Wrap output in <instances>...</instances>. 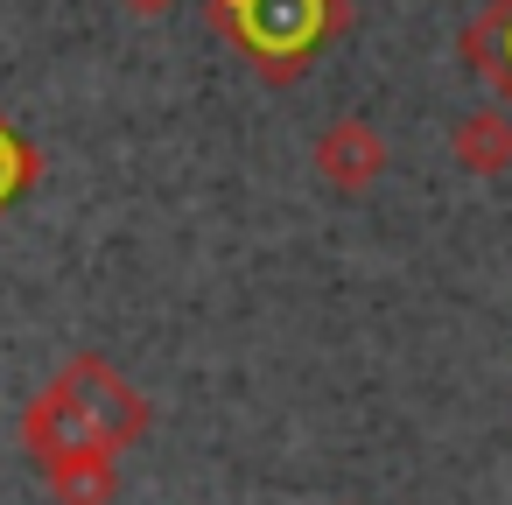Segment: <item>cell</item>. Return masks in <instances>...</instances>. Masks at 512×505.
<instances>
[{
  "mask_svg": "<svg viewBox=\"0 0 512 505\" xmlns=\"http://www.w3.org/2000/svg\"><path fill=\"white\" fill-rule=\"evenodd\" d=\"M316 176L337 190V197H365L379 176H386V141L372 120H330L316 134Z\"/></svg>",
  "mask_w": 512,
  "mask_h": 505,
  "instance_id": "3",
  "label": "cell"
},
{
  "mask_svg": "<svg viewBox=\"0 0 512 505\" xmlns=\"http://www.w3.org/2000/svg\"><path fill=\"white\" fill-rule=\"evenodd\" d=\"M50 491L64 505H106L113 498V456H50Z\"/></svg>",
  "mask_w": 512,
  "mask_h": 505,
  "instance_id": "6",
  "label": "cell"
},
{
  "mask_svg": "<svg viewBox=\"0 0 512 505\" xmlns=\"http://www.w3.org/2000/svg\"><path fill=\"white\" fill-rule=\"evenodd\" d=\"M204 15L260 85H295L351 29V0H211Z\"/></svg>",
  "mask_w": 512,
  "mask_h": 505,
  "instance_id": "2",
  "label": "cell"
},
{
  "mask_svg": "<svg viewBox=\"0 0 512 505\" xmlns=\"http://www.w3.org/2000/svg\"><path fill=\"white\" fill-rule=\"evenodd\" d=\"M36 176H43V155H36V141L0 113V211H15L29 190H36Z\"/></svg>",
  "mask_w": 512,
  "mask_h": 505,
  "instance_id": "7",
  "label": "cell"
},
{
  "mask_svg": "<svg viewBox=\"0 0 512 505\" xmlns=\"http://www.w3.org/2000/svg\"><path fill=\"white\" fill-rule=\"evenodd\" d=\"M148 435V400L106 365V358H71L22 414V442L50 456H120Z\"/></svg>",
  "mask_w": 512,
  "mask_h": 505,
  "instance_id": "1",
  "label": "cell"
},
{
  "mask_svg": "<svg viewBox=\"0 0 512 505\" xmlns=\"http://www.w3.org/2000/svg\"><path fill=\"white\" fill-rule=\"evenodd\" d=\"M120 8H127V15H141V22H155V15H169V8H176V0H120Z\"/></svg>",
  "mask_w": 512,
  "mask_h": 505,
  "instance_id": "8",
  "label": "cell"
},
{
  "mask_svg": "<svg viewBox=\"0 0 512 505\" xmlns=\"http://www.w3.org/2000/svg\"><path fill=\"white\" fill-rule=\"evenodd\" d=\"M456 57L498 92V106L512 113V0H484V15L456 36Z\"/></svg>",
  "mask_w": 512,
  "mask_h": 505,
  "instance_id": "4",
  "label": "cell"
},
{
  "mask_svg": "<svg viewBox=\"0 0 512 505\" xmlns=\"http://www.w3.org/2000/svg\"><path fill=\"white\" fill-rule=\"evenodd\" d=\"M449 155L463 162V176H505V169H512V113H505V106L463 113V120L449 127Z\"/></svg>",
  "mask_w": 512,
  "mask_h": 505,
  "instance_id": "5",
  "label": "cell"
}]
</instances>
